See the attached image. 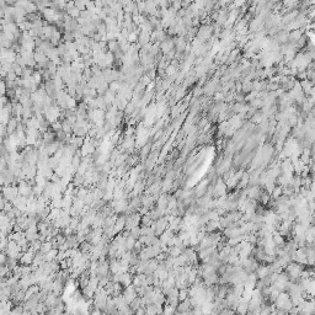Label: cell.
<instances>
[{"label":"cell","instance_id":"3","mask_svg":"<svg viewBox=\"0 0 315 315\" xmlns=\"http://www.w3.org/2000/svg\"><path fill=\"white\" fill-rule=\"evenodd\" d=\"M107 49H108V52H111V53L115 54V53L119 49L118 41H117V40H115V41H108V42H107Z\"/></svg>","mask_w":315,"mask_h":315},{"label":"cell","instance_id":"4","mask_svg":"<svg viewBox=\"0 0 315 315\" xmlns=\"http://www.w3.org/2000/svg\"><path fill=\"white\" fill-rule=\"evenodd\" d=\"M150 147H151V143H149V144H145L144 147H143V149L140 150V155H139V158L140 159H145V158L148 156V154H149V150H150Z\"/></svg>","mask_w":315,"mask_h":315},{"label":"cell","instance_id":"1","mask_svg":"<svg viewBox=\"0 0 315 315\" xmlns=\"http://www.w3.org/2000/svg\"><path fill=\"white\" fill-rule=\"evenodd\" d=\"M149 41H150V35H149V34L143 32V31H140L139 35H138V43H137V44L142 48L143 46L148 44V43H149Z\"/></svg>","mask_w":315,"mask_h":315},{"label":"cell","instance_id":"5","mask_svg":"<svg viewBox=\"0 0 315 315\" xmlns=\"http://www.w3.org/2000/svg\"><path fill=\"white\" fill-rule=\"evenodd\" d=\"M136 111V107H134V105L132 104V102H129L127 106H126V108H124V112H126V115H133V112Z\"/></svg>","mask_w":315,"mask_h":315},{"label":"cell","instance_id":"2","mask_svg":"<svg viewBox=\"0 0 315 315\" xmlns=\"http://www.w3.org/2000/svg\"><path fill=\"white\" fill-rule=\"evenodd\" d=\"M35 254H34V251L31 250V251H27V253L23 255V256H21V261L25 264V265H30V262H32L34 260H35Z\"/></svg>","mask_w":315,"mask_h":315}]
</instances>
